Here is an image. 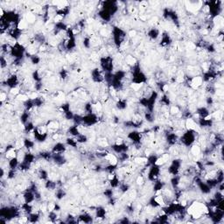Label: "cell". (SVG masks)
Listing matches in <instances>:
<instances>
[{
	"instance_id": "1",
	"label": "cell",
	"mask_w": 224,
	"mask_h": 224,
	"mask_svg": "<svg viewBox=\"0 0 224 224\" xmlns=\"http://www.w3.org/2000/svg\"><path fill=\"white\" fill-rule=\"evenodd\" d=\"M28 26H29V23L26 20V19H21L18 25H17V28L19 30V31H24V30H26L28 29Z\"/></svg>"
},
{
	"instance_id": "2",
	"label": "cell",
	"mask_w": 224,
	"mask_h": 224,
	"mask_svg": "<svg viewBox=\"0 0 224 224\" xmlns=\"http://www.w3.org/2000/svg\"><path fill=\"white\" fill-rule=\"evenodd\" d=\"M125 64H127L128 66L130 67H135L137 65V59L131 55V54H129L125 57Z\"/></svg>"
},
{
	"instance_id": "3",
	"label": "cell",
	"mask_w": 224,
	"mask_h": 224,
	"mask_svg": "<svg viewBox=\"0 0 224 224\" xmlns=\"http://www.w3.org/2000/svg\"><path fill=\"white\" fill-rule=\"evenodd\" d=\"M148 36L151 40H156L159 37V31L157 28H151L148 32Z\"/></svg>"
},
{
	"instance_id": "4",
	"label": "cell",
	"mask_w": 224,
	"mask_h": 224,
	"mask_svg": "<svg viewBox=\"0 0 224 224\" xmlns=\"http://www.w3.org/2000/svg\"><path fill=\"white\" fill-rule=\"evenodd\" d=\"M26 20L29 24H33V23L36 22V15L34 13H28L26 15Z\"/></svg>"
},
{
	"instance_id": "5",
	"label": "cell",
	"mask_w": 224,
	"mask_h": 224,
	"mask_svg": "<svg viewBox=\"0 0 224 224\" xmlns=\"http://www.w3.org/2000/svg\"><path fill=\"white\" fill-rule=\"evenodd\" d=\"M145 182V178L143 176V175H141L139 174L137 177V179H136V184L137 186H143Z\"/></svg>"
},
{
	"instance_id": "6",
	"label": "cell",
	"mask_w": 224,
	"mask_h": 224,
	"mask_svg": "<svg viewBox=\"0 0 224 224\" xmlns=\"http://www.w3.org/2000/svg\"><path fill=\"white\" fill-rule=\"evenodd\" d=\"M7 99H8V94H7V92L2 90V91H1V94H0V100H1V102L4 103L5 101H7Z\"/></svg>"
},
{
	"instance_id": "7",
	"label": "cell",
	"mask_w": 224,
	"mask_h": 224,
	"mask_svg": "<svg viewBox=\"0 0 224 224\" xmlns=\"http://www.w3.org/2000/svg\"><path fill=\"white\" fill-rule=\"evenodd\" d=\"M128 35H129L130 38H135L137 36V31L136 30H131L129 32Z\"/></svg>"
}]
</instances>
